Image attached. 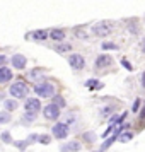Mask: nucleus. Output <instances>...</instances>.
I'll return each mask as SVG.
<instances>
[{"label":"nucleus","mask_w":145,"mask_h":152,"mask_svg":"<svg viewBox=\"0 0 145 152\" xmlns=\"http://www.w3.org/2000/svg\"><path fill=\"white\" fill-rule=\"evenodd\" d=\"M9 94L12 97H15V99H28V94H29V87L28 84L24 82H14L12 86H10V89H9Z\"/></svg>","instance_id":"nucleus-1"},{"label":"nucleus","mask_w":145,"mask_h":152,"mask_svg":"<svg viewBox=\"0 0 145 152\" xmlns=\"http://www.w3.org/2000/svg\"><path fill=\"white\" fill-rule=\"evenodd\" d=\"M34 92L38 97H53L55 96V86L50 82H39L34 86Z\"/></svg>","instance_id":"nucleus-2"},{"label":"nucleus","mask_w":145,"mask_h":152,"mask_svg":"<svg viewBox=\"0 0 145 152\" xmlns=\"http://www.w3.org/2000/svg\"><path fill=\"white\" fill-rule=\"evenodd\" d=\"M51 133H53V137L58 138V140H63V138H67L68 137V123H55L53 125V128H51Z\"/></svg>","instance_id":"nucleus-3"},{"label":"nucleus","mask_w":145,"mask_h":152,"mask_svg":"<svg viewBox=\"0 0 145 152\" xmlns=\"http://www.w3.org/2000/svg\"><path fill=\"white\" fill-rule=\"evenodd\" d=\"M43 116L46 120H51V121L58 120L60 118V106H56L55 103H50L48 106L43 108Z\"/></svg>","instance_id":"nucleus-4"},{"label":"nucleus","mask_w":145,"mask_h":152,"mask_svg":"<svg viewBox=\"0 0 145 152\" xmlns=\"http://www.w3.org/2000/svg\"><path fill=\"white\" fill-rule=\"evenodd\" d=\"M111 29H113V26L109 22H97V24L92 26V33L99 36V38H104V36H108L111 33Z\"/></svg>","instance_id":"nucleus-5"},{"label":"nucleus","mask_w":145,"mask_h":152,"mask_svg":"<svg viewBox=\"0 0 145 152\" xmlns=\"http://www.w3.org/2000/svg\"><path fill=\"white\" fill-rule=\"evenodd\" d=\"M68 65L74 70H82L85 67V58L82 55H79V53H74V55L68 56Z\"/></svg>","instance_id":"nucleus-6"},{"label":"nucleus","mask_w":145,"mask_h":152,"mask_svg":"<svg viewBox=\"0 0 145 152\" xmlns=\"http://www.w3.org/2000/svg\"><path fill=\"white\" fill-rule=\"evenodd\" d=\"M113 65V58L109 55H99L96 58V62H94V67L96 70H103V69H108Z\"/></svg>","instance_id":"nucleus-7"},{"label":"nucleus","mask_w":145,"mask_h":152,"mask_svg":"<svg viewBox=\"0 0 145 152\" xmlns=\"http://www.w3.org/2000/svg\"><path fill=\"white\" fill-rule=\"evenodd\" d=\"M10 63H12V67H14V69L22 70V69H26L28 58L22 55V53H15V55H12V58H10Z\"/></svg>","instance_id":"nucleus-8"},{"label":"nucleus","mask_w":145,"mask_h":152,"mask_svg":"<svg viewBox=\"0 0 145 152\" xmlns=\"http://www.w3.org/2000/svg\"><path fill=\"white\" fill-rule=\"evenodd\" d=\"M24 110L26 111H38L41 110V101L38 99V97H28L26 99V103H24Z\"/></svg>","instance_id":"nucleus-9"},{"label":"nucleus","mask_w":145,"mask_h":152,"mask_svg":"<svg viewBox=\"0 0 145 152\" xmlns=\"http://www.w3.org/2000/svg\"><path fill=\"white\" fill-rule=\"evenodd\" d=\"M10 79H12V70L9 69V67H5V65H2L0 67V84L9 82Z\"/></svg>","instance_id":"nucleus-10"},{"label":"nucleus","mask_w":145,"mask_h":152,"mask_svg":"<svg viewBox=\"0 0 145 152\" xmlns=\"http://www.w3.org/2000/svg\"><path fill=\"white\" fill-rule=\"evenodd\" d=\"M29 36H31L33 39H38V41H44V39L50 38V33L46 29H36V31H33Z\"/></svg>","instance_id":"nucleus-11"},{"label":"nucleus","mask_w":145,"mask_h":152,"mask_svg":"<svg viewBox=\"0 0 145 152\" xmlns=\"http://www.w3.org/2000/svg\"><path fill=\"white\" fill-rule=\"evenodd\" d=\"M50 38L53 39V41H63L65 39V31L63 29H51L50 31Z\"/></svg>","instance_id":"nucleus-12"},{"label":"nucleus","mask_w":145,"mask_h":152,"mask_svg":"<svg viewBox=\"0 0 145 152\" xmlns=\"http://www.w3.org/2000/svg\"><path fill=\"white\" fill-rule=\"evenodd\" d=\"M36 118H38V113H36V111H26V115H24L21 120H22V123L24 125H31Z\"/></svg>","instance_id":"nucleus-13"},{"label":"nucleus","mask_w":145,"mask_h":152,"mask_svg":"<svg viewBox=\"0 0 145 152\" xmlns=\"http://www.w3.org/2000/svg\"><path fill=\"white\" fill-rule=\"evenodd\" d=\"M17 106H19V103H17V99H4V110L7 111H15L17 110Z\"/></svg>","instance_id":"nucleus-14"},{"label":"nucleus","mask_w":145,"mask_h":152,"mask_svg":"<svg viewBox=\"0 0 145 152\" xmlns=\"http://www.w3.org/2000/svg\"><path fill=\"white\" fill-rule=\"evenodd\" d=\"M131 138H133V132H130V130H126V132H121V133H119V137H118V140H119V142H130Z\"/></svg>","instance_id":"nucleus-15"},{"label":"nucleus","mask_w":145,"mask_h":152,"mask_svg":"<svg viewBox=\"0 0 145 152\" xmlns=\"http://www.w3.org/2000/svg\"><path fill=\"white\" fill-rule=\"evenodd\" d=\"M85 87H89V89H103V84L99 82L97 79H90L85 82Z\"/></svg>","instance_id":"nucleus-16"},{"label":"nucleus","mask_w":145,"mask_h":152,"mask_svg":"<svg viewBox=\"0 0 145 152\" xmlns=\"http://www.w3.org/2000/svg\"><path fill=\"white\" fill-rule=\"evenodd\" d=\"M55 50L58 51V53H67V51L72 50V45H70V43H60V45L55 46Z\"/></svg>","instance_id":"nucleus-17"},{"label":"nucleus","mask_w":145,"mask_h":152,"mask_svg":"<svg viewBox=\"0 0 145 152\" xmlns=\"http://www.w3.org/2000/svg\"><path fill=\"white\" fill-rule=\"evenodd\" d=\"M12 118H10V111H7V110H4V111H0V125H5V123H9Z\"/></svg>","instance_id":"nucleus-18"},{"label":"nucleus","mask_w":145,"mask_h":152,"mask_svg":"<svg viewBox=\"0 0 145 152\" xmlns=\"http://www.w3.org/2000/svg\"><path fill=\"white\" fill-rule=\"evenodd\" d=\"M67 147H68L70 152H79L80 149H82L80 142H77V140H72V142H68V144H67Z\"/></svg>","instance_id":"nucleus-19"},{"label":"nucleus","mask_w":145,"mask_h":152,"mask_svg":"<svg viewBox=\"0 0 145 152\" xmlns=\"http://www.w3.org/2000/svg\"><path fill=\"white\" fill-rule=\"evenodd\" d=\"M41 72L43 70L41 69H34V70H31V74H29V77L33 79V80H41V79H44V77H41Z\"/></svg>","instance_id":"nucleus-20"},{"label":"nucleus","mask_w":145,"mask_h":152,"mask_svg":"<svg viewBox=\"0 0 145 152\" xmlns=\"http://www.w3.org/2000/svg\"><path fill=\"white\" fill-rule=\"evenodd\" d=\"M53 103H55L56 106H60V108H65V106H67L65 99H63V97L60 96V94H55V96H53Z\"/></svg>","instance_id":"nucleus-21"},{"label":"nucleus","mask_w":145,"mask_h":152,"mask_svg":"<svg viewBox=\"0 0 145 152\" xmlns=\"http://www.w3.org/2000/svg\"><path fill=\"white\" fill-rule=\"evenodd\" d=\"M82 138L85 140V142L92 144V142L96 140V133H94V132H85V133H82Z\"/></svg>","instance_id":"nucleus-22"},{"label":"nucleus","mask_w":145,"mask_h":152,"mask_svg":"<svg viewBox=\"0 0 145 152\" xmlns=\"http://www.w3.org/2000/svg\"><path fill=\"white\" fill-rule=\"evenodd\" d=\"M14 145L19 149V151H26V149H28V145H29V142H28V138H26V140H15Z\"/></svg>","instance_id":"nucleus-23"},{"label":"nucleus","mask_w":145,"mask_h":152,"mask_svg":"<svg viewBox=\"0 0 145 152\" xmlns=\"http://www.w3.org/2000/svg\"><path fill=\"white\" fill-rule=\"evenodd\" d=\"M0 140H2L4 144H12V135H10L9 132H2V133H0Z\"/></svg>","instance_id":"nucleus-24"},{"label":"nucleus","mask_w":145,"mask_h":152,"mask_svg":"<svg viewBox=\"0 0 145 152\" xmlns=\"http://www.w3.org/2000/svg\"><path fill=\"white\" fill-rule=\"evenodd\" d=\"M74 33H75V36L79 38V39H87V38H89V36H87V33H85L82 28H77Z\"/></svg>","instance_id":"nucleus-25"},{"label":"nucleus","mask_w":145,"mask_h":152,"mask_svg":"<svg viewBox=\"0 0 145 152\" xmlns=\"http://www.w3.org/2000/svg\"><path fill=\"white\" fill-rule=\"evenodd\" d=\"M101 48L103 50H118V45L116 43H111V41H106L101 45Z\"/></svg>","instance_id":"nucleus-26"},{"label":"nucleus","mask_w":145,"mask_h":152,"mask_svg":"<svg viewBox=\"0 0 145 152\" xmlns=\"http://www.w3.org/2000/svg\"><path fill=\"white\" fill-rule=\"evenodd\" d=\"M140 108H142V101H140V99H135V101H133V106H131V111H135V113H137L138 110H140Z\"/></svg>","instance_id":"nucleus-27"},{"label":"nucleus","mask_w":145,"mask_h":152,"mask_svg":"<svg viewBox=\"0 0 145 152\" xmlns=\"http://www.w3.org/2000/svg\"><path fill=\"white\" fill-rule=\"evenodd\" d=\"M113 111H114V106H106V108L101 110V115H103V116H108V115L113 113Z\"/></svg>","instance_id":"nucleus-28"},{"label":"nucleus","mask_w":145,"mask_h":152,"mask_svg":"<svg viewBox=\"0 0 145 152\" xmlns=\"http://www.w3.org/2000/svg\"><path fill=\"white\" fill-rule=\"evenodd\" d=\"M39 137H41V135H38V133H31V135L28 137V142L29 144H33V142H39Z\"/></svg>","instance_id":"nucleus-29"},{"label":"nucleus","mask_w":145,"mask_h":152,"mask_svg":"<svg viewBox=\"0 0 145 152\" xmlns=\"http://www.w3.org/2000/svg\"><path fill=\"white\" fill-rule=\"evenodd\" d=\"M121 65H123V67H125L126 70H130V72L133 70V65H131V63L128 62V60H126V58H121Z\"/></svg>","instance_id":"nucleus-30"},{"label":"nucleus","mask_w":145,"mask_h":152,"mask_svg":"<svg viewBox=\"0 0 145 152\" xmlns=\"http://www.w3.org/2000/svg\"><path fill=\"white\" fill-rule=\"evenodd\" d=\"M39 142H41V144H50V142H51V137H50V135H41V137H39Z\"/></svg>","instance_id":"nucleus-31"},{"label":"nucleus","mask_w":145,"mask_h":152,"mask_svg":"<svg viewBox=\"0 0 145 152\" xmlns=\"http://www.w3.org/2000/svg\"><path fill=\"white\" fill-rule=\"evenodd\" d=\"M128 29H130V31L133 33V34H137L138 31H140V26H135V24L131 22V24H128Z\"/></svg>","instance_id":"nucleus-32"},{"label":"nucleus","mask_w":145,"mask_h":152,"mask_svg":"<svg viewBox=\"0 0 145 152\" xmlns=\"http://www.w3.org/2000/svg\"><path fill=\"white\" fill-rule=\"evenodd\" d=\"M9 62V58L5 55H0V67H2V65H5V63Z\"/></svg>","instance_id":"nucleus-33"},{"label":"nucleus","mask_w":145,"mask_h":152,"mask_svg":"<svg viewBox=\"0 0 145 152\" xmlns=\"http://www.w3.org/2000/svg\"><path fill=\"white\" fill-rule=\"evenodd\" d=\"M140 120H142V121H145V106L142 108V111H140Z\"/></svg>","instance_id":"nucleus-34"},{"label":"nucleus","mask_w":145,"mask_h":152,"mask_svg":"<svg viewBox=\"0 0 145 152\" xmlns=\"http://www.w3.org/2000/svg\"><path fill=\"white\" fill-rule=\"evenodd\" d=\"M75 121V116L74 115H68V118H67V123H74Z\"/></svg>","instance_id":"nucleus-35"},{"label":"nucleus","mask_w":145,"mask_h":152,"mask_svg":"<svg viewBox=\"0 0 145 152\" xmlns=\"http://www.w3.org/2000/svg\"><path fill=\"white\" fill-rule=\"evenodd\" d=\"M140 50H142V53H145V38L142 39V43H140Z\"/></svg>","instance_id":"nucleus-36"},{"label":"nucleus","mask_w":145,"mask_h":152,"mask_svg":"<svg viewBox=\"0 0 145 152\" xmlns=\"http://www.w3.org/2000/svg\"><path fill=\"white\" fill-rule=\"evenodd\" d=\"M142 87H145V72L142 74Z\"/></svg>","instance_id":"nucleus-37"},{"label":"nucleus","mask_w":145,"mask_h":152,"mask_svg":"<svg viewBox=\"0 0 145 152\" xmlns=\"http://www.w3.org/2000/svg\"><path fill=\"white\" fill-rule=\"evenodd\" d=\"M0 99H5V92H0Z\"/></svg>","instance_id":"nucleus-38"}]
</instances>
